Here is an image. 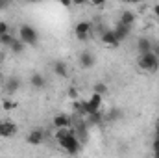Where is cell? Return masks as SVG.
<instances>
[{
	"label": "cell",
	"mask_w": 159,
	"mask_h": 158,
	"mask_svg": "<svg viewBox=\"0 0 159 158\" xmlns=\"http://www.w3.org/2000/svg\"><path fill=\"white\" fill-rule=\"evenodd\" d=\"M137 65L139 69L146 71V73H157L159 71V58L154 52H146V54H141L137 58Z\"/></svg>",
	"instance_id": "cell-1"
},
{
	"label": "cell",
	"mask_w": 159,
	"mask_h": 158,
	"mask_svg": "<svg viewBox=\"0 0 159 158\" xmlns=\"http://www.w3.org/2000/svg\"><path fill=\"white\" fill-rule=\"evenodd\" d=\"M19 39L22 41L24 45H30V47H35L39 43V34L34 26L30 24H20L19 28Z\"/></svg>",
	"instance_id": "cell-2"
},
{
	"label": "cell",
	"mask_w": 159,
	"mask_h": 158,
	"mask_svg": "<svg viewBox=\"0 0 159 158\" xmlns=\"http://www.w3.org/2000/svg\"><path fill=\"white\" fill-rule=\"evenodd\" d=\"M57 143H59V147H61L65 153H69V155H72V156L80 155V151H81V141H80L76 136H69V138H65V140H61V141H57Z\"/></svg>",
	"instance_id": "cell-3"
},
{
	"label": "cell",
	"mask_w": 159,
	"mask_h": 158,
	"mask_svg": "<svg viewBox=\"0 0 159 158\" xmlns=\"http://www.w3.org/2000/svg\"><path fill=\"white\" fill-rule=\"evenodd\" d=\"M91 32H93V22H91V21H80L78 24L74 26V34H76V37L81 39V41L87 39Z\"/></svg>",
	"instance_id": "cell-4"
},
{
	"label": "cell",
	"mask_w": 159,
	"mask_h": 158,
	"mask_svg": "<svg viewBox=\"0 0 159 158\" xmlns=\"http://www.w3.org/2000/svg\"><path fill=\"white\" fill-rule=\"evenodd\" d=\"M100 108H102V97L93 93L89 99H87V116H93V114H100Z\"/></svg>",
	"instance_id": "cell-5"
},
{
	"label": "cell",
	"mask_w": 159,
	"mask_h": 158,
	"mask_svg": "<svg viewBox=\"0 0 159 158\" xmlns=\"http://www.w3.org/2000/svg\"><path fill=\"white\" fill-rule=\"evenodd\" d=\"M17 130L19 128L13 121H7V119L0 121V138H13L17 134Z\"/></svg>",
	"instance_id": "cell-6"
},
{
	"label": "cell",
	"mask_w": 159,
	"mask_h": 158,
	"mask_svg": "<svg viewBox=\"0 0 159 158\" xmlns=\"http://www.w3.org/2000/svg\"><path fill=\"white\" fill-rule=\"evenodd\" d=\"M80 65L83 67V69H93L94 65H96V56L91 52V50H83V52H80Z\"/></svg>",
	"instance_id": "cell-7"
},
{
	"label": "cell",
	"mask_w": 159,
	"mask_h": 158,
	"mask_svg": "<svg viewBox=\"0 0 159 158\" xmlns=\"http://www.w3.org/2000/svg\"><path fill=\"white\" fill-rule=\"evenodd\" d=\"M72 123H74V119L70 116H67V114H57L56 117L52 119V125L56 126V130L57 128H70Z\"/></svg>",
	"instance_id": "cell-8"
},
{
	"label": "cell",
	"mask_w": 159,
	"mask_h": 158,
	"mask_svg": "<svg viewBox=\"0 0 159 158\" xmlns=\"http://www.w3.org/2000/svg\"><path fill=\"white\" fill-rule=\"evenodd\" d=\"M26 141H28L30 145H41V143L44 141V130H41V128L30 130L28 136H26Z\"/></svg>",
	"instance_id": "cell-9"
},
{
	"label": "cell",
	"mask_w": 159,
	"mask_h": 158,
	"mask_svg": "<svg viewBox=\"0 0 159 158\" xmlns=\"http://www.w3.org/2000/svg\"><path fill=\"white\" fill-rule=\"evenodd\" d=\"M4 89H6L7 95L17 93V91L20 89V78H19V77H7L6 84H4Z\"/></svg>",
	"instance_id": "cell-10"
},
{
	"label": "cell",
	"mask_w": 159,
	"mask_h": 158,
	"mask_svg": "<svg viewBox=\"0 0 159 158\" xmlns=\"http://www.w3.org/2000/svg\"><path fill=\"white\" fill-rule=\"evenodd\" d=\"M100 39H102V43H104L106 47H111V48H117L120 45L119 39H117L115 34H113V30H104L102 36H100Z\"/></svg>",
	"instance_id": "cell-11"
},
{
	"label": "cell",
	"mask_w": 159,
	"mask_h": 158,
	"mask_svg": "<svg viewBox=\"0 0 159 158\" xmlns=\"http://www.w3.org/2000/svg\"><path fill=\"white\" fill-rule=\"evenodd\" d=\"M137 50H139V56L146 54V52H152L154 50V41L148 39V37H139L137 39Z\"/></svg>",
	"instance_id": "cell-12"
},
{
	"label": "cell",
	"mask_w": 159,
	"mask_h": 158,
	"mask_svg": "<svg viewBox=\"0 0 159 158\" xmlns=\"http://www.w3.org/2000/svg\"><path fill=\"white\" fill-rule=\"evenodd\" d=\"M52 69H54V75H56V77H59V78H65V77L69 75V67H67V63H65L63 60L54 62Z\"/></svg>",
	"instance_id": "cell-13"
},
{
	"label": "cell",
	"mask_w": 159,
	"mask_h": 158,
	"mask_svg": "<svg viewBox=\"0 0 159 158\" xmlns=\"http://www.w3.org/2000/svg\"><path fill=\"white\" fill-rule=\"evenodd\" d=\"M129 32H131V28H128V26H122V24H117V26L113 28V34H115V37L119 39V43H122L124 39H128Z\"/></svg>",
	"instance_id": "cell-14"
},
{
	"label": "cell",
	"mask_w": 159,
	"mask_h": 158,
	"mask_svg": "<svg viewBox=\"0 0 159 158\" xmlns=\"http://www.w3.org/2000/svg\"><path fill=\"white\" fill-rule=\"evenodd\" d=\"M133 22H135V13H131V11H122L119 24H122V26H128V28H131V26H133Z\"/></svg>",
	"instance_id": "cell-15"
},
{
	"label": "cell",
	"mask_w": 159,
	"mask_h": 158,
	"mask_svg": "<svg viewBox=\"0 0 159 158\" xmlns=\"http://www.w3.org/2000/svg\"><path fill=\"white\" fill-rule=\"evenodd\" d=\"M30 84H32L35 89H43V87L46 86V80H44V77H43L41 73H34V75L30 77Z\"/></svg>",
	"instance_id": "cell-16"
},
{
	"label": "cell",
	"mask_w": 159,
	"mask_h": 158,
	"mask_svg": "<svg viewBox=\"0 0 159 158\" xmlns=\"http://www.w3.org/2000/svg\"><path fill=\"white\" fill-rule=\"evenodd\" d=\"M69 136H76L72 126H70V128H57V130H56V134H54L56 141H61V140H65V138H69Z\"/></svg>",
	"instance_id": "cell-17"
},
{
	"label": "cell",
	"mask_w": 159,
	"mask_h": 158,
	"mask_svg": "<svg viewBox=\"0 0 159 158\" xmlns=\"http://www.w3.org/2000/svg\"><path fill=\"white\" fill-rule=\"evenodd\" d=\"M104 119L109 121V123H115V121L122 119V110H120V108H111V110L104 116Z\"/></svg>",
	"instance_id": "cell-18"
},
{
	"label": "cell",
	"mask_w": 159,
	"mask_h": 158,
	"mask_svg": "<svg viewBox=\"0 0 159 158\" xmlns=\"http://www.w3.org/2000/svg\"><path fill=\"white\" fill-rule=\"evenodd\" d=\"M93 93L104 97L106 93H109V86H107L106 82H94V86H93Z\"/></svg>",
	"instance_id": "cell-19"
},
{
	"label": "cell",
	"mask_w": 159,
	"mask_h": 158,
	"mask_svg": "<svg viewBox=\"0 0 159 158\" xmlns=\"http://www.w3.org/2000/svg\"><path fill=\"white\" fill-rule=\"evenodd\" d=\"M9 50H13L15 54H20V52L24 50V43L20 39H13V43L9 45Z\"/></svg>",
	"instance_id": "cell-20"
},
{
	"label": "cell",
	"mask_w": 159,
	"mask_h": 158,
	"mask_svg": "<svg viewBox=\"0 0 159 158\" xmlns=\"http://www.w3.org/2000/svg\"><path fill=\"white\" fill-rule=\"evenodd\" d=\"M13 39H15V37H13L11 34H6V36H0V43H2V45H6L7 48H9V45L13 43Z\"/></svg>",
	"instance_id": "cell-21"
},
{
	"label": "cell",
	"mask_w": 159,
	"mask_h": 158,
	"mask_svg": "<svg viewBox=\"0 0 159 158\" xmlns=\"http://www.w3.org/2000/svg\"><path fill=\"white\" fill-rule=\"evenodd\" d=\"M15 106H17V102H15V101H11V99H6V101L2 102V108H4V110H7V112H9V110H13Z\"/></svg>",
	"instance_id": "cell-22"
},
{
	"label": "cell",
	"mask_w": 159,
	"mask_h": 158,
	"mask_svg": "<svg viewBox=\"0 0 159 158\" xmlns=\"http://www.w3.org/2000/svg\"><path fill=\"white\" fill-rule=\"evenodd\" d=\"M6 34H11V28L6 21H0V36H6Z\"/></svg>",
	"instance_id": "cell-23"
},
{
	"label": "cell",
	"mask_w": 159,
	"mask_h": 158,
	"mask_svg": "<svg viewBox=\"0 0 159 158\" xmlns=\"http://www.w3.org/2000/svg\"><path fill=\"white\" fill-rule=\"evenodd\" d=\"M69 97L78 101V91H76V87H69Z\"/></svg>",
	"instance_id": "cell-24"
},
{
	"label": "cell",
	"mask_w": 159,
	"mask_h": 158,
	"mask_svg": "<svg viewBox=\"0 0 159 158\" xmlns=\"http://www.w3.org/2000/svg\"><path fill=\"white\" fill-rule=\"evenodd\" d=\"M9 7V2H6V0H0V11H6Z\"/></svg>",
	"instance_id": "cell-25"
},
{
	"label": "cell",
	"mask_w": 159,
	"mask_h": 158,
	"mask_svg": "<svg viewBox=\"0 0 159 158\" xmlns=\"http://www.w3.org/2000/svg\"><path fill=\"white\" fill-rule=\"evenodd\" d=\"M152 149H154V153H159V138H156V140H154Z\"/></svg>",
	"instance_id": "cell-26"
},
{
	"label": "cell",
	"mask_w": 159,
	"mask_h": 158,
	"mask_svg": "<svg viewBox=\"0 0 159 158\" xmlns=\"http://www.w3.org/2000/svg\"><path fill=\"white\" fill-rule=\"evenodd\" d=\"M152 52H154V54L159 58V43H154V50H152Z\"/></svg>",
	"instance_id": "cell-27"
},
{
	"label": "cell",
	"mask_w": 159,
	"mask_h": 158,
	"mask_svg": "<svg viewBox=\"0 0 159 158\" xmlns=\"http://www.w3.org/2000/svg\"><path fill=\"white\" fill-rule=\"evenodd\" d=\"M154 15H157V19H159V4L154 6Z\"/></svg>",
	"instance_id": "cell-28"
},
{
	"label": "cell",
	"mask_w": 159,
	"mask_h": 158,
	"mask_svg": "<svg viewBox=\"0 0 159 158\" xmlns=\"http://www.w3.org/2000/svg\"><path fill=\"white\" fill-rule=\"evenodd\" d=\"M4 58H6V56H4V52L0 50V65H2V62H4Z\"/></svg>",
	"instance_id": "cell-29"
},
{
	"label": "cell",
	"mask_w": 159,
	"mask_h": 158,
	"mask_svg": "<svg viewBox=\"0 0 159 158\" xmlns=\"http://www.w3.org/2000/svg\"><path fill=\"white\" fill-rule=\"evenodd\" d=\"M154 158H159V153H154Z\"/></svg>",
	"instance_id": "cell-30"
}]
</instances>
